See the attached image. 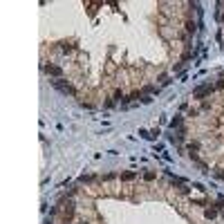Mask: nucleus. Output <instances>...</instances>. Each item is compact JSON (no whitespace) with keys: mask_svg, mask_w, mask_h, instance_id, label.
<instances>
[{"mask_svg":"<svg viewBox=\"0 0 224 224\" xmlns=\"http://www.w3.org/2000/svg\"><path fill=\"white\" fill-rule=\"evenodd\" d=\"M52 85L58 90V92H63V94H76V90L69 85V83H65V81H52Z\"/></svg>","mask_w":224,"mask_h":224,"instance_id":"f257e3e1","label":"nucleus"},{"mask_svg":"<svg viewBox=\"0 0 224 224\" xmlns=\"http://www.w3.org/2000/svg\"><path fill=\"white\" fill-rule=\"evenodd\" d=\"M78 181H81V184H87V181H92V177H90V175H83Z\"/></svg>","mask_w":224,"mask_h":224,"instance_id":"0eeeda50","label":"nucleus"},{"mask_svg":"<svg viewBox=\"0 0 224 224\" xmlns=\"http://www.w3.org/2000/svg\"><path fill=\"white\" fill-rule=\"evenodd\" d=\"M81 224H87V222H81Z\"/></svg>","mask_w":224,"mask_h":224,"instance_id":"1a4fd4ad","label":"nucleus"},{"mask_svg":"<svg viewBox=\"0 0 224 224\" xmlns=\"http://www.w3.org/2000/svg\"><path fill=\"white\" fill-rule=\"evenodd\" d=\"M170 126H172V128H179V126H181V117H175V119L170 121Z\"/></svg>","mask_w":224,"mask_h":224,"instance_id":"20e7f679","label":"nucleus"},{"mask_svg":"<svg viewBox=\"0 0 224 224\" xmlns=\"http://www.w3.org/2000/svg\"><path fill=\"white\" fill-rule=\"evenodd\" d=\"M215 215H217V211H215V208H208V211H206V217H208V220H213Z\"/></svg>","mask_w":224,"mask_h":224,"instance_id":"423d86ee","label":"nucleus"},{"mask_svg":"<svg viewBox=\"0 0 224 224\" xmlns=\"http://www.w3.org/2000/svg\"><path fill=\"white\" fill-rule=\"evenodd\" d=\"M211 92H213V85L208 83V85H199V87H195V90H193V96H195V99H202V96L211 94Z\"/></svg>","mask_w":224,"mask_h":224,"instance_id":"f03ea898","label":"nucleus"},{"mask_svg":"<svg viewBox=\"0 0 224 224\" xmlns=\"http://www.w3.org/2000/svg\"><path fill=\"white\" fill-rule=\"evenodd\" d=\"M121 179H126V181L135 179V172H123V175H121Z\"/></svg>","mask_w":224,"mask_h":224,"instance_id":"39448f33","label":"nucleus"},{"mask_svg":"<svg viewBox=\"0 0 224 224\" xmlns=\"http://www.w3.org/2000/svg\"><path fill=\"white\" fill-rule=\"evenodd\" d=\"M65 224H67V222H65Z\"/></svg>","mask_w":224,"mask_h":224,"instance_id":"9d476101","label":"nucleus"},{"mask_svg":"<svg viewBox=\"0 0 224 224\" xmlns=\"http://www.w3.org/2000/svg\"><path fill=\"white\" fill-rule=\"evenodd\" d=\"M45 72H47V74H52V76H60V74H63V69H60L58 65H47V67H45Z\"/></svg>","mask_w":224,"mask_h":224,"instance_id":"7ed1b4c3","label":"nucleus"},{"mask_svg":"<svg viewBox=\"0 0 224 224\" xmlns=\"http://www.w3.org/2000/svg\"><path fill=\"white\" fill-rule=\"evenodd\" d=\"M144 177H146L148 181H153V179H155V172H146V175H144Z\"/></svg>","mask_w":224,"mask_h":224,"instance_id":"6e6552de","label":"nucleus"}]
</instances>
